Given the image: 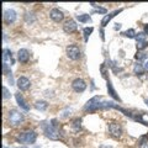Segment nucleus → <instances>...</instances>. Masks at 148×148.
<instances>
[{"label": "nucleus", "mask_w": 148, "mask_h": 148, "mask_svg": "<svg viewBox=\"0 0 148 148\" xmlns=\"http://www.w3.org/2000/svg\"><path fill=\"white\" fill-rule=\"evenodd\" d=\"M141 148H148V142H145V143H141L140 145Z\"/></svg>", "instance_id": "c756f323"}, {"label": "nucleus", "mask_w": 148, "mask_h": 148, "mask_svg": "<svg viewBox=\"0 0 148 148\" xmlns=\"http://www.w3.org/2000/svg\"><path fill=\"white\" fill-rule=\"evenodd\" d=\"M133 73H135L136 75H142V74L145 73V68H143V64H140V63L135 64V67H133Z\"/></svg>", "instance_id": "6ab92c4d"}, {"label": "nucleus", "mask_w": 148, "mask_h": 148, "mask_svg": "<svg viewBox=\"0 0 148 148\" xmlns=\"http://www.w3.org/2000/svg\"><path fill=\"white\" fill-rule=\"evenodd\" d=\"M120 27H121V24H116V26H115V29H120Z\"/></svg>", "instance_id": "72a5a7b5"}, {"label": "nucleus", "mask_w": 148, "mask_h": 148, "mask_svg": "<svg viewBox=\"0 0 148 148\" xmlns=\"http://www.w3.org/2000/svg\"><path fill=\"white\" fill-rule=\"evenodd\" d=\"M25 20H26V22L27 24H31V22H34V20H35V17L32 16V14H26V16H25Z\"/></svg>", "instance_id": "cd10ccee"}, {"label": "nucleus", "mask_w": 148, "mask_h": 148, "mask_svg": "<svg viewBox=\"0 0 148 148\" xmlns=\"http://www.w3.org/2000/svg\"><path fill=\"white\" fill-rule=\"evenodd\" d=\"M15 99H16L17 105L20 106V108H21L22 110H25V111H29V110H30V106L27 105V103H26L25 99H24V96H22V95L20 94V91H17L16 94H15Z\"/></svg>", "instance_id": "4468645a"}, {"label": "nucleus", "mask_w": 148, "mask_h": 148, "mask_svg": "<svg viewBox=\"0 0 148 148\" xmlns=\"http://www.w3.org/2000/svg\"><path fill=\"white\" fill-rule=\"evenodd\" d=\"M49 17L52 18V20L54 22H61L63 21V18H64V15H63V12L59 10V9H52V10L49 11Z\"/></svg>", "instance_id": "9b49d317"}, {"label": "nucleus", "mask_w": 148, "mask_h": 148, "mask_svg": "<svg viewBox=\"0 0 148 148\" xmlns=\"http://www.w3.org/2000/svg\"><path fill=\"white\" fill-rule=\"evenodd\" d=\"M108 91H109L110 96H112V98H114L115 100L121 101V99H120V96H119V94L116 92V90L114 89V86H112V83H111V80H108Z\"/></svg>", "instance_id": "dca6fc26"}, {"label": "nucleus", "mask_w": 148, "mask_h": 148, "mask_svg": "<svg viewBox=\"0 0 148 148\" xmlns=\"http://www.w3.org/2000/svg\"><path fill=\"white\" fill-rule=\"evenodd\" d=\"M37 140V133L35 131H25L17 137V141L20 143H27V145H34Z\"/></svg>", "instance_id": "39448f33"}, {"label": "nucleus", "mask_w": 148, "mask_h": 148, "mask_svg": "<svg viewBox=\"0 0 148 148\" xmlns=\"http://www.w3.org/2000/svg\"><path fill=\"white\" fill-rule=\"evenodd\" d=\"M90 5L92 6V8H95V11L94 12H99V14H104V15H106L108 14V10H106L105 8H100L99 5H96L95 3H90Z\"/></svg>", "instance_id": "5701e85b"}, {"label": "nucleus", "mask_w": 148, "mask_h": 148, "mask_svg": "<svg viewBox=\"0 0 148 148\" xmlns=\"http://www.w3.org/2000/svg\"><path fill=\"white\" fill-rule=\"evenodd\" d=\"M120 12H122V9H119V10H115V11H112V12H110V14H106V15L103 17V20H101V26L103 27H105L106 25L109 24V22L112 20V18L116 16V15H119Z\"/></svg>", "instance_id": "f8f14e48"}, {"label": "nucleus", "mask_w": 148, "mask_h": 148, "mask_svg": "<svg viewBox=\"0 0 148 148\" xmlns=\"http://www.w3.org/2000/svg\"><path fill=\"white\" fill-rule=\"evenodd\" d=\"M8 120H9V123H10L11 126H18V125H21L24 122L25 117H24V114H21L18 110L11 109L8 114Z\"/></svg>", "instance_id": "f03ea898"}, {"label": "nucleus", "mask_w": 148, "mask_h": 148, "mask_svg": "<svg viewBox=\"0 0 148 148\" xmlns=\"http://www.w3.org/2000/svg\"><path fill=\"white\" fill-rule=\"evenodd\" d=\"M16 85H17V88H18V90L25 91V90H27V89L30 88L31 83H30L29 78H26V77H20V78L17 79V82H16Z\"/></svg>", "instance_id": "9d476101"}, {"label": "nucleus", "mask_w": 148, "mask_h": 148, "mask_svg": "<svg viewBox=\"0 0 148 148\" xmlns=\"http://www.w3.org/2000/svg\"><path fill=\"white\" fill-rule=\"evenodd\" d=\"M4 148H8V147H4Z\"/></svg>", "instance_id": "e433bc0d"}, {"label": "nucleus", "mask_w": 148, "mask_h": 148, "mask_svg": "<svg viewBox=\"0 0 148 148\" xmlns=\"http://www.w3.org/2000/svg\"><path fill=\"white\" fill-rule=\"evenodd\" d=\"M72 127H73V130L74 131H79V130L82 128V119H79V117H77L75 120H73V122H72Z\"/></svg>", "instance_id": "aec40b11"}, {"label": "nucleus", "mask_w": 148, "mask_h": 148, "mask_svg": "<svg viewBox=\"0 0 148 148\" xmlns=\"http://www.w3.org/2000/svg\"><path fill=\"white\" fill-rule=\"evenodd\" d=\"M143 68H145V71H148V59H146L143 63Z\"/></svg>", "instance_id": "c85d7f7f"}, {"label": "nucleus", "mask_w": 148, "mask_h": 148, "mask_svg": "<svg viewBox=\"0 0 148 148\" xmlns=\"http://www.w3.org/2000/svg\"><path fill=\"white\" fill-rule=\"evenodd\" d=\"M146 37H147V35L145 32H140V34H137L136 40H137V42H141V41H146Z\"/></svg>", "instance_id": "393cba45"}, {"label": "nucleus", "mask_w": 148, "mask_h": 148, "mask_svg": "<svg viewBox=\"0 0 148 148\" xmlns=\"http://www.w3.org/2000/svg\"><path fill=\"white\" fill-rule=\"evenodd\" d=\"M100 34H101V38H103V40H105V36H104V30H103V29H101Z\"/></svg>", "instance_id": "473e14b6"}, {"label": "nucleus", "mask_w": 148, "mask_h": 148, "mask_svg": "<svg viewBox=\"0 0 148 148\" xmlns=\"http://www.w3.org/2000/svg\"><path fill=\"white\" fill-rule=\"evenodd\" d=\"M103 100V96H94L91 98L84 106V110L85 111H95L98 109H104V101L101 103Z\"/></svg>", "instance_id": "7ed1b4c3"}, {"label": "nucleus", "mask_w": 148, "mask_h": 148, "mask_svg": "<svg viewBox=\"0 0 148 148\" xmlns=\"http://www.w3.org/2000/svg\"><path fill=\"white\" fill-rule=\"evenodd\" d=\"M108 131L110 133V136L112 137V138H120L122 136V133H123V128L121 126V123H119V122H109L108 125Z\"/></svg>", "instance_id": "20e7f679"}, {"label": "nucleus", "mask_w": 148, "mask_h": 148, "mask_svg": "<svg viewBox=\"0 0 148 148\" xmlns=\"http://www.w3.org/2000/svg\"><path fill=\"white\" fill-rule=\"evenodd\" d=\"M145 34L148 36V24H146V25H145Z\"/></svg>", "instance_id": "2f4dec72"}, {"label": "nucleus", "mask_w": 148, "mask_h": 148, "mask_svg": "<svg viewBox=\"0 0 148 148\" xmlns=\"http://www.w3.org/2000/svg\"><path fill=\"white\" fill-rule=\"evenodd\" d=\"M99 148H114V147H111V146H108V145H101Z\"/></svg>", "instance_id": "7c9ffc66"}, {"label": "nucleus", "mask_w": 148, "mask_h": 148, "mask_svg": "<svg viewBox=\"0 0 148 148\" xmlns=\"http://www.w3.org/2000/svg\"><path fill=\"white\" fill-rule=\"evenodd\" d=\"M17 59L20 63H27L30 59V52L26 48H21L17 52Z\"/></svg>", "instance_id": "ddd939ff"}, {"label": "nucleus", "mask_w": 148, "mask_h": 148, "mask_svg": "<svg viewBox=\"0 0 148 148\" xmlns=\"http://www.w3.org/2000/svg\"><path fill=\"white\" fill-rule=\"evenodd\" d=\"M77 29H78V25L74 20H67L63 25V31L66 34H73V32L77 31Z\"/></svg>", "instance_id": "1a4fd4ad"}, {"label": "nucleus", "mask_w": 148, "mask_h": 148, "mask_svg": "<svg viewBox=\"0 0 148 148\" xmlns=\"http://www.w3.org/2000/svg\"><path fill=\"white\" fill-rule=\"evenodd\" d=\"M66 54L72 61H78L82 57V51L77 45H69L66 48Z\"/></svg>", "instance_id": "423d86ee"}, {"label": "nucleus", "mask_w": 148, "mask_h": 148, "mask_svg": "<svg viewBox=\"0 0 148 148\" xmlns=\"http://www.w3.org/2000/svg\"><path fill=\"white\" fill-rule=\"evenodd\" d=\"M148 47V42L147 41H141V42H137V49L141 51V49H145Z\"/></svg>", "instance_id": "b1692460"}, {"label": "nucleus", "mask_w": 148, "mask_h": 148, "mask_svg": "<svg viewBox=\"0 0 148 148\" xmlns=\"http://www.w3.org/2000/svg\"><path fill=\"white\" fill-rule=\"evenodd\" d=\"M92 31H94V27H85L84 30H83V34H84V41L88 42V40H89V36L92 34Z\"/></svg>", "instance_id": "4be33fe9"}, {"label": "nucleus", "mask_w": 148, "mask_h": 148, "mask_svg": "<svg viewBox=\"0 0 148 148\" xmlns=\"http://www.w3.org/2000/svg\"><path fill=\"white\" fill-rule=\"evenodd\" d=\"M146 105H147V106H148V99H147V100H146Z\"/></svg>", "instance_id": "c9c22d12"}, {"label": "nucleus", "mask_w": 148, "mask_h": 148, "mask_svg": "<svg viewBox=\"0 0 148 148\" xmlns=\"http://www.w3.org/2000/svg\"><path fill=\"white\" fill-rule=\"evenodd\" d=\"M16 148H27V147H25V146H21V147H16Z\"/></svg>", "instance_id": "f704fd0d"}, {"label": "nucleus", "mask_w": 148, "mask_h": 148, "mask_svg": "<svg viewBox=\"0 0 148 148\" xmlns=\"http://www.w3.org/2000/svg\"><path fill=\"white\" fill-rule=\"evenodd\" d=\"M3 63L8 64V66H12L14 64V58H12V53L10 49L5 48L3 51Z\"/></svg>", "instance_id": "2eb2a0df"}, {"label": "nucleus", "mask_w": 148, "mask_h": 148, "mask_svg": "<svg viewBox=\"0 0 148 148\" xmlns=\"http://www.w3.org/2000/svg\"><path fill=\"white\" fill-rule=\"evenodd\" d=\"M147 58V54L145 52H138L136 54V59H138V61H142V59H146Z\"/></svg>", "instance_id": "bb28decb"}, {"label": "nucleus", "mask_w": 148, "mask_h": 148, "mask_svg": "<svg viewBox=\"0 0 148 148\" xmlns=\"http://www.w3.org/2000/svg\"><path fill=\"white\" fill-rule=\"evenodd\" d=\"M17 18V14L14 9H9V10H5L4 11V20H5L6 24H14Z\"/></svg>", "instance_id": "6e6552de"}, {"label": "nucleus", "mask_w": 148, "mask_h": 148, "mask_svg": "<svg viewBox=\"0 0 148 148\" xmlns=\"http://www.w3.org/2000/svg\"><path fill=\"white\" fill-rule=\"evenodd\" d=\"M72 88L75 92H83L86 89V83L82 79V78H77L72 82Z\"/></svg>", "instance_id": "0eeeda50"}, {"label": "nucleus", "mask_w": 148, "mask_h": 148, "mask_svg": "<svg viewBox=\"0 0 148 148\" xmlns=\"http://www.w3.org/2000/svg\"><path fill=\"white\" fill-rule=\"evenodd\" d=\"M121 35L125 36V37H127V38H136V36H137L136 31L133 30V29H130V30H127V31H123Z\"/></svg>", "instance_id": "412c9836"}, {"label": "nucleus", "mask_w": 148, "mask_h": 148, "mask_svg": "<svg viewBox=\"0 0 148 148\" xmlns=\"http://www.w3.org/2000/svg\"><path fill=\"white\" fill-rule=\"evenodd\" d=\"M77 20L79 22H83V24H86V22H91V17L86 14H82V15H77Z\"/></svg>", "instance_id": "a211bd4d"}, {"label": "nucleus", "mask_w": 148, "mask_h": 148, "mask_svg": "<svg viewBox=\"0 0 148 148\" xmlns=\"http://www.w3.org/2000/svg\"><path fill=\"white\" fill-rule=\"evenodd\" d=\"M34 106H35V109H37V110L45 111L46 109L48 108V103L47 101H45V100H38V101H36Z\"/></svg>", "instance_id": "f3484780"}, {"label": "nucleus", "mask_w": 148, "mask_h": 148, "mask_svg": "<svg viewBox=\"0 0 148 148\" xmlns=\"http://www.w3.org/2000/svg\"><path fill=\"white\" fill-rule=\"evenodd\" d=\"M3 96H4V99H10L11 98V94H10V91L8 90L6 86H3Z\"/></svg>", "instance_id": "a878e982"}, {"label": "nucleus", "mask_w": 148, "mask_h": 148, "mask_svg": "<svg viewBox=\"0 0 148 148\" xmlns=\"http://www.w3.org/2000/svg\"><path fill=\"white\" fill-rule=\"evenodd\" d=\"M42 130L45 132V135L47 136L49 140H58L59 138V131H58V127L53 126L51 122H42Z\"/></svg>", "instance_id": "f257e3e1"}]
</instances>
